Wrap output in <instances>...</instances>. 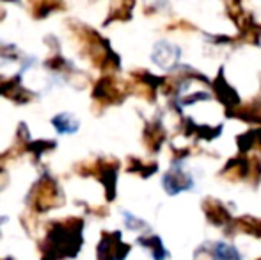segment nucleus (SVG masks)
Wrapping results in <instances>:
<instances>
[{
  "mask_svg": "<svg viewBox=\"0 0 261 260\" xmlns=\"http://www.w3.org/2000/svg\"><path fill=\"white\" fill-rule=\"evenodd\" d=\"M130 173H137L142 177H149L156 171V162H144L141 159H130V166H128Z\"/></svg>",
  "mask_w": 261,
  "mask_h": 260,
  "instance_id": "2eb2a0df",
  "label": "nucleus"
},
{
  "mask_svg": "<svg viewBox=\"0 0 261 260\" xmlns=\"http://www.w3.org/2000/svg\"><path fill=\"white\" fill-rule=\"evenodd\" d=\"M139 244H141L142 248H146V250L151 253L153 260H167L169 258V251L165 250L164 241H162L158 235L148 233V235L139 237Z\"/></svg>",
  "mask_w": 261,
  "mask_h": 260,
  "instance_id": "9b49d317",
  "label": "nucleus"
},
{
  "mask_svg": "<svg viewBox=\"0 0 261 260\" xmlns=\"http://www.w3.org/2000/svg\"><path fill=\"white\" fill-rule=\"evenodd\" d=\"M128 94V89L119 84L112 75H103L100 80L96 82L94 86V91H93V97L98 104H103V105H109V104H121V102L126 98Z\"/></svg>",
  "mask_w": 261,
  "mask_h": 260,
  "instance_id": "39448f33",
  "label": "nucleus"
},
{
  "mask_svg": "<svg viewBox=\"0 0 261 260\" xmlns=\"http://www.w3.org/2000/svg\"><path fill=\"white\" fill-rule=\"evenodd\" d=\"M52 125L59 132H76L79 129V122L73 118L71 114H59L52 120Z\"/></svg>",
  "mask_w": 261,
  "mask_h": 260,
  "instance_id": "4468645a",
  "label": "nucleus"
},
{
  "mask_svg": "<svg viewBox=\"0 0 261 260\" xmlns=\"http://www.w3.org/2000/svg\"><path fill=\"white\" fill-rule=\"evenodd\" d=\"M69 25L82 46V54L89 57L94 66H98L105 75H110L116 69H119V56L112 52L105 38H101L96 31L89 29L87 25L76 23V21H69Z\"/></svg>",
  "mask_w": 261,
  "mask_h": 260,
  "instance_id": "f03ea898",
  "label": "nucleus"
},
{
  "mask_svg": "<svg viewBox=\"0 0 261 260\" xmlns=\"http://www.w3.org/2000/svg\"><path fill=\"white\" fill-rule=\"evenodd\" d=\"M62 201H64V195H62L57 180L46 173L36 182L34 187L31 189V193L27 196L29 207L34 212H38V214L61 207Z\"/></svg>",
  "mask_w": 261,
  "mask_h": 260,
  "instance_id": "7ed1b4c3",
  "label": "nucleus"
},
{
  "mask_svg": "<svg viewBox=\"0 0 261 260\" xmlns=\"http://www.w3.org/2000/svg\"><path fill=\"white\" fill-rule=\"evenodd\" d=\"M2 260H13V258H11V257H7V258H2Z\"/></svg>",
  "mask_w": 261,
  "mask_h": 260,
  "instance_id": "f3484780",
  "label": "nucleus"
},
{
  "mask_svg": "<svg viewBox=\"0 0 261 260\" xmlns=\"http://www.w3.org/2000/svg\"><path fill=\"white\" fill-rule=\"evenodd\" d=\"M204 214H206V219L212 223L213 226H219V228H229L231 223L234 221L233 212L229 210L227 205H224L220 200H204L203 203Z\"/></svg>",
  "mask_w": 261,
  "mask_h": 260,
  "instance_id": "6e6552de",
  "label": "nucleus"
},
{
  "mask_svg": "<svg viewBox=\"0 0 261 260\" xmlns=\"http://www.w3.org/2000/svg\"><path fill=\"white\" fill-rule=\"evenodd\" d=\"M11 2H14V0H11Z\"/></svg>",
  "mask_w": 261,
  "mask_h": 260,
  "instance_id": "a211bd4d",
  "label": "nucleus"
},
{
  "mask_svg": "<svg viewBox=\"0 0 261 260\" xmlns=\"http://www.w3.org/2000/svg\"><path fill=\"white\" fill-rule=\"evenodd\" d=\"M62 9V0H32L34 18H46L54 11Z\"/></svg>",
  "mask_w": 261,
  "mask_h": 260,
  "instance_id": "ddd939ff",
  "label": "nucleus"
},
{
  "mask_svg": "<svg viewBox=\"0 0 261 260\" xmlns=\"http://www.w3.org/2000/svg\"><path fill=\"white\" fill-rule=\"evenodd\" d=\"M135 0H114L112 6L109 11V18H107L105 25H109L110 21L116 20H128L132 16V11H134Z\"/></svg>",
  "mask_w": 261,
  "mask_h": 260,
  "instance_id": "f8f14e48",
  "label": "nucleus"
},
{
  "mask_svg": "<svg viewBox=\"0 0 261 260\" xmlns=\"http://www.w3.org/2000/svg\"><path fill=\"white\" fill-rule=\"evenodd\" d=\"M82 228V218H68L52 223L39 246L41 260H66L76 257L84 243Z\"/></svg>",
  "mask_w": 261,
  "mask_h": 260,
  "instance_id": "f257e3e1",
  "label": "nucleus"
},
{
  "mask_svg": "<svg viewBox=\"0 0 261 260\" xmlns=\"http://www.w3.org/2000/svg\"><path fill=\"white\" fill-rule=\"evenodd\" d=\"M151 59L158 68L164 72L171 73L179 66V59H181V49L176 43L171 41H158L153 49Z\"/></svg>",
  "mask_w": 261,
  "mask_h": 260,
  "instance_id": "423d86ee",
  "label": "nucleus"
},
{
  "mask_svg": "<svg viewBox=\"0 0 261 260\" xmlns=\"http://www.w3.org/2000/svg\"><path fill=\"white\" fill-rule=\"evenodd\" d=\"M204 260H242V253L234 244L226 241H215L210 246L199 248Z\"/></svg>",
  "mask_w": 261,
  "mask_h": 260,
  "instance_id": "1a4fd4ad",
  "label": "nucleus"
},
{
  "mask_svg": "<svg viewBox=\"0 0 261 260\" xmlns=\"http://www.w3.org/2000/svg\"><path fill=\"white\" fill-rule=\"evenodd\" d=\"M130 246L121 241V233L103 232L98 244V260H124Z\"/></svg>",
  "mask_w": 261,
  "mask_h": 260,
  "instance_id": "0eeeda50",
  "label": "nucleus"
},
{
  "mask_svg": "<svg viewBox=\"0 0 261 260\" xmlns=\"http://www.w3.org/2000/svg\"><path fill=\"white\" fill-rule=\"evenodd\" d=\"M165 141V129L158 120H153L146 125L144 129V143L148 146V150L151 152H158L162 148Z\"/></svg>",
  "mask_w": 261,
  "mask_h": 260,
  "instance_id": "9d476101",
  "label": "nucleus"
},
{
  "mask_svg": "<svg viewBox=\"0 0 261 260\" xmlns=\"http://www.w3.org/2000/svg\"><path fill=\"white\" fill-rule=\"evenodd\" d=\"M162 185L164 191L171 196H178L181 193L194 191L196 178L185 168V160H172L171 168L162 175Z\"/></svg>",
  "mask_w": 261,
  "mask_h": 260,
  "instance_id": "20e7f679",
  "label": "nucleus"
},
{
  "mask_svg": "<svg viewBox=\"0 0 261 260\" xmlns=\"http://www.w3.org/2000/svg\"><path fill=\"white\" fill-rule=\"evenodd\" d=\"M124 223H126L128 228L134 230V232H137L139 228H146V230H148V225H146L142 219L135 218L134 214H128V212H124Z\"/></svg>",
  "mask_w": 261,
  "mask_h": 260,
  "instance_id": "dca6fc26",
  "label": "nucleus"
}]
</instances>
